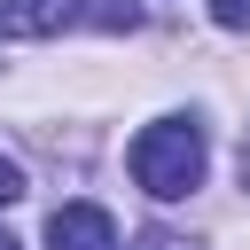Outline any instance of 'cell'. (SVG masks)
<instances>
[{
  "mask_svg": "<svg viewBox=\"0 0 250 250\" xmlns=\"http://www.w3.org/2000/svg\"><path fill=\"white\" fill-rule=\"evenodd\" d=\"M133 250H195V242H180V234H141Z\"/></svg>",
  "mask_w": 250,
  "mask_h": 250,
  "instance_id": "cell-6",
  "label": "cell"
},
{
  "mask_svg": "<svg viewBox=\"0 0 250 250\" xmlns=\"http://www.w3.org/2000/svg\"><path fill=\"white\" fill-rule=\"evenodd\" d=\"M0 250H16V234H8V227H0Z\"/></svg>",
  "mask_w": 250,
  "mask_h": 250,
  "instance_id": "cell-7",
  "label": "cell"
},
{
  "mask_svg": "<svg viewBox=\"0 0 250 250\" xmlns=\"http://www.w3.org/2000/svg\"><path fill=\"white\" fill-rule=\"evenodd\" d=\"M70 23H102V31H133L141 8L133 0H0V31L16 39H55Z\"/></svg>",
  "mask_w": 250,
  "mask_h": 250,
  "instance_id": "cell-2",
  "label": "cell"
},
{
  "mask_svg": "<svg viewBox=\"0 0 250 250\" xmlns=\"http://www.w3.org/2000/svg\"><path fill=\"white\" fill-rule=\"evenodd\" d=\"M125 164H133V180H141L156 203H180V195L203 188V164H211V156H203V125H195V117H156V125L133 133Z\"/></svg>",
  "mask_w": 250,
  "mask_h": 250,
  "instance_id": "cell-1",
  "label": "cell"
},
{
  "mask_svg": "<svg viewBox=\"0 0 250 250\" xmlns=\"http://www.w3.org/2000/svg\"><path fill=\"white\" fill-rule=\"evenodd\" d=\"M47 250H117V219L102 203H62L47 219Z\"/></svg>",
  "mask_w": 250,
  "mask_h": 250,
  "instance_id": "cell-3",
  "label": "cell"
},
{
  "mask_svg": "<svg viewBox=\"0 0 250 250\" xmlns=\"http://www.w3.org/2000/svg\"><path fill=\"white\" fill-rule=\"evenodd\" d=\"M242 180H250V156H242Z\"/></svg>",
  "mask_w": 250,
  "mask_h": 250,
  "instance_id": "cell-8",
  "label": "cell"
},
{
  "mask_svg": "<svg viewBox=\"0 0 250 250\" xmlns=\"http://www.w3.org/2000/svg\"><path fill=\"white\" fill-rule=\"evenodd\" d=\"M16 195H23V172H16L8 156H0V203H16Z\"/></svg>",
  "mask_w": 250,
  "mask_h": 250,
  "instance_id": "cell-5",
  "label": "cell"
},
{
  "mask_svg": "<svg viewBox=\"0 0 250 250\" xmlns=\"http://www.w3.org/2000/svg\"><path fill=\"white\" fill-rule=\"evenodd\" d=\"M211 23L219 31H250V0H211Z\"/></svg>",
  "mask_w": 250,
  "mask_h": 250,
  "instance_id": "cell-4",
  "label": "cell"
}]
</instances>
